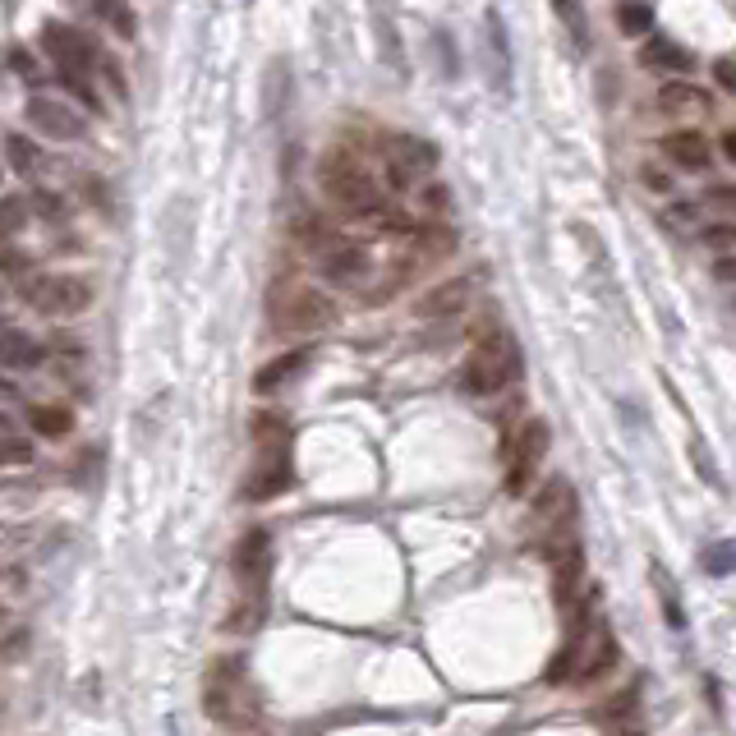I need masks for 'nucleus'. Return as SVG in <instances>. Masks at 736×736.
Segmentation results:
<instances>
[{
    "mask_svg": "<svg viewBox=\"0 0 736 736\" xmlns=\"http://www.w3.org/2000/svg\"><path fill=\"white\" fill-rule=\"evenodd\" d=\"M203 713L226 732H254L263 723V695L240 653L212 658L203 672Z\"/></svg>",
    "mask_w": 736,
    "mask_h": 736,
    "instance_id": "nucleus-1",
    "label": "nucleus"
},
{
    "mask_svg": "<svg viewBox=\"0 0 736 736\" xmlns=\"http://www.w3.org/2000/svg\"><path fill=\"white\" fill-rule=\"evenodd\" d=\"M230 575H236V608L226 612V631H258L267 617V585H272V538L267 530H244L236 553H230Z\"/></svg>",
    "mask_w": 736,
    "mask_h": 736,
    "instance_id": "nucleus-2",
    "label": "nucleus"
},
{
    "mask_svg": "<svg viewBox=\"0 0 736 736\" xmlns=\"http://www.w3.org/2000/svg\"><path fill=\"white\" fill-rule=\"evenodd\" d=\"M42 51H47V61L55 65V79L65 84V92L79 97V106L84 111H102V97H97L92 88V69H102V51H97L88 37L79 28H65V24H47L42 28Z\"/></svg>",
    "mask_w": 736,
    "mask_h": 736,
    "instance_id": "nucleus-3",
    "label": "nucleus"
},
{
    "mask_svg": "<svg viewBox=\"0 0 736 736\" xmlns=\"http://www.w3.org/2000/svg\"><path fill=\"white\" fill-rule=\"evenodd\" d=\"M254 447H258V460H254V474L244 483V497L249 502H267V497H281L290 488V479H295V465H290V423L272 410L254 415Z\"/></svg>",
    "mask_w": 736,
    "mask_h": 736,
    "instance_id": "nucleus-4",
    "label": "nucleus"
},
{
    "mask_svg": "<svg viewBox=\"0 0 736 736\" xmlns=\"http://www.w3.org/2000/svg\"><path fill=\"white\" fill-rule=\"evenodd\" d=\"M318 185H322L327 199H332L341 212H351V217H378L382 203H386L378 180L368 176V166L355 162L351 152H327L322 166H318Z\"/></svg>",
    "mask_w": 736,
    "mask_h": 736,
    "instance_id": "nucleus-5",
    "label": "nucleus"
},
{
    "mask_svg": "<svg viewBox=\"0 0 736 736\" xmlns=\"http://www.w3.org/2000/svg\"><path fill=\"white\" fill-rule=\"evenodd\" d=\"M520 378V345L511 332H502V327H493L488 337H483L470 359H465V392L470 396H497V392H507V386Z\"/></svg>",
    "mask_w": 736,
    "mask_h": 736,
    "instance_id": "nucleus-6",
    "label": "nucleus"
},
{
    "mask_svg": "<svg viewBox=\"0 0 736 736\" xmlns=\"http://www.w3.org/2000/svg\"><path fill=\"white\" fill-rule=\"evenodd\" d=\"M267 314H272V327L285 337H314L327 332L337 322V304L322 295L318 285H300V281H281L267 300Z\"/></svg>",
    "mask_w": 736,
    "mask_h": 736,
    "instance_id": "nucleus-7",
    "label": "nucleus"
},
{
    "mask_svg": "<svg viewBox=\"0 0 736 736\" xmlns=\"http://www.w3.org/2000/svg\"><path fill=\"white\" fill-rule=\"evenodd\" d=\"M18 295H24L28 308H37L47 318H74L84 308H92L97 290L88 277H33L28 285H18Z\"/></svg>",
    "mask_w": 736,
    "mask_h": 736,
    "instance_id": "nucleus-8",
    "label": "nucleus"
},
{
    "mask_svg": "<svg viewBox=\"0 0 736 736\" xmlns=\"http://www.w3.org/2000/svg\"><path fill=\"white\" fill-rule=\"evenodd\" d=\"M548 442H553V433H548L544 419H530L525 429H520V433L507 442V493H511V497H525V493H530L538 465H544V456H548Z\"/></svg>",
    "mask_w": 736,
    "mask_h": 736,
    "instance_id": "nucleus-9",
    "label": "nucleus"
},
{
    "mask_svg": "<svg viewBox=\"0 0 736 736\" xmlns=\"http://www.w3.org/2000/svg\"><path fill=\"white\" fill-rule=\"evenodd\" d=\"M382 162H386V180H392V189H415L423 176H433L437 148L415 139V134H392V139L382 143Z\"/></svg>",
    "mask_w": 736,
    "mask_h": 736,
    "instance_id": "nucleus-10",
    "label": "nucleus"
},
{
    "mask_svg": "<svg viewBox=\"0 0 736 736\" xmlns=\"http://www.w3.org/2000/svg\"><path fill=\"white\" fill-rule=\"evenodd\" d=\"M548 553V567H553V594H557V608L571 612L575 598H580V585H585V548H580L575 534H561L553 544H544Z\"/></svg>",
    "mask_w": 736,
    "mask_h": 736,
    "instance_id": "nucleus-11",
    "label": "nucleus"
},
{
    "mask_svg": "<svg viewBox=\"0 0 736 736\" xmlns=\"http://www.w3.org/2000/svg\"><path fill=\"white\" fill-rule=\"evenodd\" d=\"M24 115H28V125L42 134V139H61V143L88 139V120H84V115L74 111L69 102H55V97L33 92L28 102H24Z\"/></svg>",
    "mask_w": 736,
    "mask_h": 736,
    "instance_id": "nucleus-12",
    "label": "nucleus"
},
{
    "mask_svg": "<svg viewBox=\"0 0 736 736\" xmlns=\"http://www.w3.org/2000/svg\"><path fill=\"white\" fill-rule=\"evenodd\" d=\"M534 525L548 534L544 544H553L561 534H575V488L561 474L548 479V488L534 497Z\"/></svg>",
    "mask_w": 736,
    "mask_h": 736,
    "instance_id": "nucleus-13",
    "label": "nucleus"
},
{
    "mask_svg": "<svg viewBox=\"0 0 736 736\" xmlns=\"http://www.w3.org/2000/svg\"><path fill=\"white\" fill-rule=\"evenodd\" d=\"M364 267H368V254L355 240H327L322 254H318V272L332 285H355L364 277Z\"/></svg>",
    "mask_w": 736,
    "mask_h": 736,
    "instance_id": "nucleus-14",
    "label": "nucleus"
},
{
    "mask_svg": "<svg viewBox=\"0 0 736 736\" xmlns=\"http://www.w3.org/2000/svg\"><path fill=\"white\" fill-rule=\"evenodd\" d=\"M612 668H617V635H612L608 622H594V626H589V640H585V653H580L575 682H604Z\"/></svg>",
    "mask_w": 736,
    "mask_h": 736,
    "instance_id": "nucleus-15",
    "label": "nucleus"
},
{
    "mask_svg": "<svg viewBox=\"0 0 736 736\" xmlns=\"http://www.w3.org/2000/svg\"><path fill=\"white\" fill-rule=\"evenodd\" d=\"M474 281H479V272H465V277H452V281L433 285L429 295L419 300L415 314L419 318H452V314H460V308L470 304V295H474Z\"/></svg>",
    "mask_w": 736,
    "mask_h": 736,
    "instance_id": "nucleus-16",
    "label": "nucleus"
},
{
    "mask_svg": "<svg viewBox=\"0 0 736 736\" xmlns=\"http://www.w3.org/2000/svg\"><path fill=\"white\" fill-rule=\"evenodd\" d=\"M663 157L686 170H709L713 148L700 129H676V134H663Z\"/></svg>",
    "mask_w": 736,
    "mask_h": 736,
    "instance_id": "nucleus-17",
    "label": "nucleus"
},
{
    "mask_svg": "<svg viewBox=\"0 0 736 736\" xmlns=\"http://www.w3.org/2000/svg\"><path fill=\"white\" fill-rule=\"evenodd\" d=\"M308 359H314V351H308V345H304V351L277 355L272 364H263L258 373H254V392H258V396H272L277 386H285L290 378H300V373H304V368H308Z\"/></svg>",
    "mask_w": 736,
    "mask_h": 736,
    "instance_id": "nucleus-18",
    "label": "nucleus"
},
{
    "mask_svg": "<svg viewBox=\"0 0 736 736\" xmlns=\"http://www.w3.org/2000/svg\"><path fill=\"white\" fill-rule=\"evenodd\" d=\"M368 14H373V33H378V47H382L386 69L405 74L401 47H396V0H368Z\"/></svg>",
    "mask_w": 736,
    "mask_h": 736,
    "instance_id": "nucleus-19",
    "label": "nucleus"
},
{
    "mask_svg": "<svg viewBox=\"0 0 736 736\" xmlns=\"http://www.w3.org/2000/svg\"><path fill=\"white\" fill-rule=\"evenodd\" d=\"M79 5L97 18V24H106L120 42H134V37H139V18H134L129 0H79Z\"/></svg>",
    "mask_w": 736,
    "mask_h": 736,
    "instance_id": "nucleus-20",
    "label": "nucleus"
},
{
    "mask_svg": "<svg viewBox=\"0 0 736 736\" xmlns=\"http://www.w3.org/2000/svg\"><path fill=\"white\" fill-rule=\"evenodd\" d=\"M640 65L653 69V74H686L690 69V55L668 42V37H649V42L640 47Z\"/></svg>",
    "mask_w": 736,
    "mask_h": 736,
    "instance_id": "nucleus-21",
    "label": "nucleus"
},
{
    "mask_svg": "<svg viewBox=\"0 0 736 736\" xmlns=\"http://www.w3.org/2000/svg\"><path fill=\"white\" fill-rule=\"evenodd\" d=\"M47 359V351L33 337H24V327H5V368L10 373H24V368H37Z\"/></svg>",
    "mask_w": 736,
    "mask_h": 736,
    "instance_id": "nucleus-22",
    "label": "nucleus"
},
{
    "mask_svg": "<svg viewBox=\"0 0 736 736\" xmlns=\"http://www.w3.org/2000/svg\"><path fill=\"white\" fill-rule=\"evenodd\" d=\"M28 429L42 433V437H65L74 429V415L65 410V405H33V410H28Z\"/></svg>",
    "mask_w": 736,
    "mask_h": 736,
    "instance_id": "nucleus-23",
    "label": "nucleus"
},
{
    "mask_svg": "<svg viewBox=\"0 0 736 736\" xmlns=\"http://www.w3.org/2000/svg\"><path fill=\"white\" fill-rule=\"evenodd\" d=\"M0 437H5V465H10V470H18V465H28V460L37 456L33 442H28V433H18L14 415H0Z\"/></svg>",
    "mask_w": 736,
    "mask_h": 736,
    "instance_id": "nucleus-24",
    "label": "nucleus"
},
{
    "mask_svg": "<svg viewBox=\"0 0 736 736\" xmlns=\"http://www.w3.org/2000/svg\"><path fill=\"white\" fill-rule=\"evenodd\" d=\"M553 10L561 14V24H567L571 47L585 55L589 51V18H585V10H580V0H553Z\"/></svg>",
    "mask_w": 736,
    "mask_h": 736,
    "instance_id": "nucleus-25",
    "label": "nucleus"
},
{
    "mask_svg": "<svg viewBox=\"0 0 736 736\" xmlns=\"http://www.w3.org/2000/svg\"><path fill=\"white\" fill-rule=\"evenodd\" d=\"M705 102L709 97L690 84H663V92H658V106L663 111H690V106H705Z\"/></svg>",
    "mask_w": 736,
    "mask_h": 736,
    "instance_id": "nucleus-26",
    "label": "nucleus"
},
{
    "mask_svg": "<svg viewBox=\"0 0 736 736\" xmlns=\"http://www.w3.org/2000/svg\"><path fill=\"white\" fill-rule=\"evenodd\" d=\"M5 157H10V166H14V176H28V170H37V148L24 139V134H5Z\"/></svg>",
    "mask_w": 736,
    "mask_h": 736,
    "instance_id": "nucleus-27",
    "label": "nucleus"
},
{
    "mask_svg": "<svg viewBox=\"0 0 736 736\" xmlns=\"http://www.w3.org/2000/svg\"><path fill=\"white\" fill-rule=\"evenodd\" d=\"M617 24H622L626 37H640L653 28V10L640 5V0H626V5H617Z\"/></svg>",
    "mask_w": 736,
    "mask_h": 736,
    "instance_id": "nucleus-28",
    "label": "nucleus"
},
{
    "mask_svg": "<svg viewBox=\"0 0 736 736\" xmlns=\"http://www.w3.org/2000/svg\"><path fill=\"white\" fill-rule=\"evenodd\" d=\"M488 42H493V61H497V88H507L511 55H507V28H502V14H497V10H488Z\"/></svg>",
    "mask_w": 736,
    "mask_h": 736,
    "instance_id": "nucleus-29",
    "label": "nucleus"
},
{
    "mask_svg": "<svg viewBox=\"0 0 736 736\" xmlns=\"http://www.w3.org/2000/svg\"><path fill=\"white\" fill-rule=\"evenodd\" d=\"M705 571H709V575H732V571H736V544H732V538L705 548Z\"/></svg>",
    "mask_w": 736,
    "mask_h": 736,
    "instance_id": "nucleus-30",
    "label": "nucleus"
},
{
    "mask_svg": "<svg viewBox=\"0 0 736 736\" xmlns=\"http://www.w3.org/2000/svg\"><path fill=\"white\" fill-rule=\"evenodd\" d=\"M700 244H705V249H723V254H736V221L705 226V230H700Z\"/></svg>",
    "mask_w": 736,
    "mask_h": 736,
    "instance_id": "nucleus-31",
    "label": "nucleus"
},
{
    "mask_svg": "<svg viewBox=\"0 0 736 736\" xmlns=\"http://www.w3.org/2000/svg\"><path fill=\"white\" fill-rule=\"evenodd\" d=\"M700 199L709 207H719V212H736V185H705Z\"/></svg>",
    "mask_w": 736,
    "mask_h": 736,
    "instance_id": "nucleus-32",
    "label": "nucleus"
},
{
    "mask_svg": "<svg viewBox=\"0 0 736 736\" xmlns=\"http://www.w3.org/2000/svg\"><path fill=\"white\" fill-rule=\"evenodd\" d=\"M24 645H28V631L18 626V622H10V626H5V649H0V658H5V663H18Z\"/></svg>",
    "mask_w": 736,
    "mask_h": 736,
    "instance_id": "nucleus-33",
    "label": "nucleus"
},
{
    "mask_svg": "<svg viewBox=\"0 0 736 736\" xmlns=\"http://www.w3.org/2000/svg\"><path fill=\"white\" fill-rule=\"evenodd\" d=\"M5 230H10V240L24 230V203H18V193H5Z\"/></svg>",
    "mask_w": 736,
    "mask_h": 736,
    "instance_id": "nucleus-34",
    "label": "nucleus"
},
{
    "mask_svg": "<svg viewBox=\"0 0 736 736\" xmlns=\"http://www.w3.org/2000/svg\"><path fill=\"white\" fill-rule=\"evenodd\" d=\"M10 65H14L18 79H33V74H37V69H33V55H28L24 47H14V51H10Z\"/></svg>",
    "mask_w": 736,
    "mask_h": 736,
    "instance_id": "nucleus-35",
    "label": "nucleus"
},
{
    "mask_svg": "<svg viewBox=\"0 0 736 736\" xmlns=\"http://www.w3.org/2000/svg\"><path fill=\"white\" fill-rule=\"evenodd\" d=\"M447 189H442V185H429V193H423V207H429L433 212V217H437V212H447Z\"/></svg>",
    "mask_w": 736,
    "mask_h": 736,
    "instance_id": "nucleus-36",
    "label": "nucleus"
},
{
    "mask_svg": "<svg viewBox=\"0 0 736 736\" xmlns=\"http://www.w3.org/2000/svg\"><path fill=\"white\" fill-rule=\"evenodd\" d=\"M713 277H719L723 285H736V254H723L719 263H713Z\"/></svg>",
    "mask_w": 736,
    "mask_h": 736,
    "instance_id": "nucleus-37",
    "label": "nucleus"
},
{
    "mask_svg": "<svg viewBox=\"0 0 736 736\" xmlns=\"http://www.w3.org/2000/svg\"><path fill=\"white\" fill-rule=\"evenodd\" d=\"M713 74H719V84H723L727 92H736V61H732V55H723V61L713 65Z\"/></svg>",
    "mask_w": 736,
    "mask_h": 736,
    "instance_id": "nucleus-38",
    "label": "nucleus"
},
{
    "mask_svg": "<svg viewBox=\"0 0 736 736\" xmlns=\"http://www.w3.org/2000/svg\"><path fill=\"white\" fill-rule=\"evenodd\" d=\"M640 176H645V185H649L653 193H672V180L663 176V170H653V166H645V170H640Z\"/></svg>",
    "mask_w": 736,
    "mask_h": 736,
    "instance_id": "nucleus-39",
    "label": "nucleus"
},
{
    "mask_svg": "<svg viewBox=\"0 0 736 736\" xmlns=\"http://www.w3.org/2000/svg\"><path fill=\"white\" fill-rule=\"evenodd\" d=\"M723 157L736 166V129H727V134H723Z\"/></svg>",
    "mask_w": 736,
    "mask_h": 736,
    "instance_id": "nucleus-40",
    "label": "nucleus"
},
{
    "mask_svg": "<svg viewBox=\"0 0 736 736\" xmlns=\"http://www.w3.org/2000/svg\"><path fill=\"white\" fill-rule=\"evenodd\" d=\"M622 736H640V732H622Z\"/></svg>",
    "mask_w": 736,
    "mask_h": 736,
    "instance_id": "nucleus-41",
    "label": "nucleus"
}]
</instances>
